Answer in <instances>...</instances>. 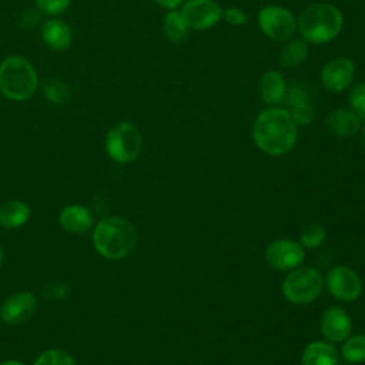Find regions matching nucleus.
Instances as JSON below:
<instances>
[{
    "label": "nucleus",
    "instance_id": "obj_30",
    "mask_svg": "<svg viewBox=\"0 0 365 365\" xmlns=\"http://www.w3.org/2000/svg\"><path fill=\"white\" fill-rule=\"evenodd\" d=\"M68 292V288L64 282H60V281H54V282H48L46 287H44V297L50 298V299H61L63 297H66Z\"/></svg>",
    "mask_w": 365,
    "mask_h": 365
},
{
    "label": "nucleus",
    "instance_id": "obj_22",
    "mask_svg": "<svg viewBox=\"0 0 365 365\" xmlns=\"http://www.w3.org/2000/svg\"><path fill=\"white\" fill-rule=\"evenodd\" d=\"M308 56V46L302 40H294L289 41L281 53V63L285 67H295L305 61Z\"/></svg>",
    "mask_w": 365,
    "mask_h": 365
},
{
    "label": "nucleus",
    "instance_id": "obj_29",
    "mask_svg": "<svg viewBox=\"0 0 365 365\" xmlns=\"http://www.w3.org/2000/svg\"><path fill=\"white\" fill-rule=\"evenodd\" d=\"M70 1L71 0H36L37 7L48 16H57L63 13L68 7Z\"/></svg>",
    "mask_w": 365,
    "mask_h": 365
},
{
    "label": "nucleus",
    "instance_id": "obj_36",
    "mask_svg": "<svg viewBox=\"0 0 365 365\" xmlns=\"http://www.w3.org/2000/svg\"><path fill=\"white\" fill-rule=\"evenodd\" d=\"M3 257H4V254H3V250L0 248V265H1V262H3Z\"/></svg>",
    "mask_w": 365,
    "mask_h": 365
},
{
    "label": "nucleus",
    "instance_id": "obj_3",
    "mask_svg": "<svg viewBox=\"0 0 365 365\" xmlns=\"http://www.w3.org/2000/svg\"><path fill=\"white\" fill-rule=\"evenodd\" d=\"M37 86V73L27 58L9 56L0 63V93L4 97L14 101L29 100Z\"/></svg>",
    "mask_w": 365,
    "mask_h": 365
},
{
    "label": "nucleus",
    "instance_id": "obj_4",
    "mask_svg": "<svg viewBox=\"0 0 365 365\" xmlns=\"http://www.w3.org/2000/svg\"><path fill=\"white\" fill-rule=\"evenodd\" d=\"M298 30L302 37L314 44H322L335 38L342 29L341 11L328 3L307 7L298 19Z\"/></svg>",
    "mask_w": 365,
    "mask_h": 365
},
{
    "label": "nucleus",
    "instance_id": "obj_32",
    "mask_svg": "<svg viewBox=\"0 0 365 365\" xmlns=\"http://www.w3.org/2000/svg\"><path fill=\"white\" fill-rule=\"evenodd\" d=\"M38 23H40V14L36 10H27L26 13H23L21 20H20V26L24 30H31Z\"/></svg>",
    "mask_w": 365,
    "mask_h": 365
},
{
    "label": "nucleus",
    "instance_id": "obj_10",
    "mask_svg": "<svg viewBox=\"0 0 365 365\" xmlns=\"http://www.w3.org/2000/svg\"><path fill=\"white\" fill-rule=\"evenodd\" d=\"M265 259L275 269H291L302 262L304 250L295 241L278 240L267 247Z\"/></svg>",
    "mask_w": 365,
    "mask_h": 365
},
{
    "label": "nucleus",
    "instance_id": "obj_2",
    "mask_svg": "<svg viewBox=\"0 0 365 365\" xmlns=\"http://www.w3.org/2000/svg\"><path fill=\"white\" fill-rule=\"evenodd\" d=\"M137 232L130 221L121 217H106L94 228L96 251L107 259H121L135 247Z\"/></svg>",
    "mask_w": 365,
    "mask_h": 365
},
{
    "label": "nucleus",
    "instance_id": "obj_17",
    "mask_svg": "<svg viewBox=\"0 0 365 365\" xmlns=\"http://www.w3.org/2000/svg\"><path fill=\"white\" fill-rule=\"evenodd\" d=\"M336 349L324 341H315L307 345L302 352V365H336Z\"/></svg>",
    "mask_w": 365,
    "mask_h": 365
},
{
    "label": "nucleus",
    "instance_id": "obj_5",
    "mask_svg": "<svg viewBox=\"0 0 365 365\" xmlns=\"http://www.w3.org/2000/svg\"><path fill=\"white\" fill-rule=\"evenodd\" d=\"M143 148V137L131 123H118L110 128L106 137V150L117 163L134 161Z\"/></svg>",
    "mask_w": 365,
    "mask_h": 365
},
{
    "label": "nucleus",
    "instance_id": "obj_13",
    "mask_svg": "<svg viewBox=\"0 0 365 365\" xmlns=\"http://www.w3.org/2000/svg\"><path fill=\"white\" fill-rule=\"evenodd\" d=\"M351 318L345 309L339 307L328 308L321 318V331L324 336L332 342H341L351 334Z\"/></svg>",
    "mask_w": 365,
    "mask_h": 365
},
{
    "label": "nucleus",
    "instance_id": "obj_15",
    "mask_svg": "<svg viewBox=\"0 0 365 365\" xmlns=\"http://www.w3.org/2000/svg\"><path fill=\"white\" fill-rule=\"evenodd\" d=\"M60 224L63 228L73 234L87 232L93 225V214L83 205H67L60 212Z\"/></svg>",
    "mask_w": 365,
    "mask_h": 365
},
{
    "label": "nucleus",
    "instance_id": "obj_31",
    "mask_svg": "<svg viewBox=\"0 0 365 365\" xmlns=\"http://www.w3.org/2000/svg\"><path fill=\"white\" fill-rule=\"evenodd\" d=\"M222 17H224V20L228 24H232V26H241L247 20L245 13L241 9H238V7H228V9H225L222 11Z\"/></svg>",
    "mask_w": 365,
    "mask_h": 365
},
{
    "label": "nucleus",
    "instance_id": "obj_11",
    "mask_svg": "<svg viewBox=\"0 0 365 365\" xmlns=\"http://www.w3.org/2000/svg\"><path fill=\"white\" fill-rule=\"evenodd\" d=\"M37 309V299L31 292L23 291L9 297L0 308V317L4 322L17 325L29 318Z\"/></svg>",
    "mask_w": 365,
    "mask_h": 365
},
{
    "label": "nucleus",
    "instance_id": "obj_28",
    "mask_svg": "<svg viewBox=\"0 0 365 365\" xmlns=\"http://www.w3.org/2000/svg\"><path fill=\"white\" fill-rule=\"evenodd\" d=\"M284 100L288 107H292L299 103H307L309 98H308V91L305 90L304 86L292 84V86H289V88H287Z\"/></svg>",
    "mask_w": 365,
    "mask_h": 365
},
{
    "label": "nucleus",
    "instance_id": "obj_25",
    "mask_svg": "<svg viewBox=\"0 0 365 365\" xmlns=\"http://www.w3.org/2000/svg\"><path fill=\"white\" fill-rule=\"evenodd\" d=\"M325 237H327V232H325L324 227L317 224V222H312V224L307 225L302 230L301 244L304 247H308V248H315V247H319L324 242Z\"/></svg>",
    "mask_w": 365,
    "mask_h": 365
},
{
    "label": "nucleus",
    "instance_id": "obj_9",
    "mask_svg": "<svg viewBox=\"0 0 365 365\" xmlns=\"http://www.w3.org/2000/svg\"><path fill=\"white\" fill-rule=\"evenodd\" d=\"M328 291L344 301H354L359 297L362 282L355 271L348 267L339 265L332 268L327 275Z\"/></svg>",
    "mask_w": 365,
    "mask_h": 365
},
{
    "label": "nucleus",
    "instance_id": "obj_6",
    "mask_svg": "<svg viewBox=\"0 0 365 365\" xmlns=\"http://www.w3.org/2000/svg\"><path fill=\"white\" fill-rule=\"evenodd\" d=\"M322 275L309 267L291 271L284 279L282 289L285 298L292 304H308L314 301L322 291Z\"/></svg>",
    "mask_w": 365,
    "mask_h": 365
},
{
    "label": "nucleus",
    "instance_id": "obj_20",
    "mask_svg": "<svg viewBox=\"0 0 365 365\" xmlns=\"http://www.w3.org/2000/svg\"><path fill=\"white\" fill-rule=\"evenodd\" d=\"M187 30H188V26L181 11L171 10L165 14L163 20V33L170 41L173 43L181 41L187 36Z\"/></svg>",
    "mask_w": 365,
    "mask_h": 365
},
{
    "label": "nucleus",
    "instance_id": "obj_26",
    "mask_svg": "<svg viewBox=\"0 0 365 365\" xmlns=\"http://www.w3.org/2000/svg\"><path fill=\"white\" fill-rule=\"evenodd\" d=\"M291 108V117L292 120L295 121V124H299V125H308L311 124V121L314 120V110L311 107V104L307 101V103H299V104H295Z\"/></svg>",
    "mask_w": 365,
    "mask_h": 365
},
{
    "label": "nucleus",
    "instance_id": "obj_33",
    "mask_svg": "<svg viewBox=\"0 0 365 365\" xmlns=\"http://www.w3.org/2000/svg\"><path fill=\"white\" fill-rule=\"evenodd\" d=\"M157 4H160L161 7H165V9H174L177 7L178 4L182 3V0H154Z\"/></svg>",
    "mask_w": 365,
    "mask_h": 365
},
{
    "label": "nucleus",
    "instance_id": "obj_7",
    "mask_svg": "<svg viewBox=\"0 0 365 365\" xmlns=\"http://www.w3.org/2000/svg\"><path fill=\"white\" fill-rule=\"evenodd\" d=\"M258 23L265 36L274 40H288L297 30V21L291 11L279 6L264 7L258 14Z\"/></svg>",
    "mask_w": 365,
    "mask_h": 365
},
{
    "label": "nucleus",
    "instance_id": "obj_23",
    "mask_svg": "<svg viewBox=\"0 0 365 365\" xmlns=\"http://www.w3.org/2000/svg\"><path fill=\"white\" fill-rule=\"evenodd\" d=\"M342 355L349 362L365 361V335H355L346 339L342 346Z\"/></svg>",
    "mask_w": 365,
    "mask_h": 365
},
{
    "label": "nucleus",
    "instance_id": "obj_21",
    "mask_svg": "<svg viewBox=\"0 0 365 365\" xmlns=\"http://www.w3.org/2000/svg\"><path fill=\"white\" fill-rule=\"evenodd\" d=\"M43 96L51 103L57 106H63L70 100V88L66 83H63L58 78H47L41 84Z\"/></svg>",
    "mask_w": 365,
    "mask_h": 365
},
{
    "label": "nucleus",
    "instance_id": "obj_8",
    "mask_svg": "<svg viewBox=\"0 0 365 365\" xmlns=\"http://www.w3.org/2000/svg\"><path fill=\"white\" fill-rule=\"evenodd\" d=\"M181 14L188 29L205 30L218 23L222 17V10L212 0H190L184 4Z\"/></svg>",
    "mask_w": 365,
    "mask_h": 365
},
{
    "label": "nucleus",
    "instance_id": "obj_18",
    "mask_svg": "<svg viewBox=\"0 0 365 365\" xmlns=\"http://www.w3.org/2000/svg\"><path fill=\"white\" fill-rule=\"evenodd\" d=\"M30 218V208L26 202L10 200L0 207V225L13 230L23 227Z\"/></svg>",
    "mask_w": 365,
    "mask_h": 365
},
{
    "label": "nucleus",
    "instance_id": "obj_24",
    "mask_svg": "<svg viewBox=\"0 0 365 365\" xmlns=\"http://www.w3.org/2000/svg\"><path fill=\"white\" fill-rule=\"evenodd\" d=\"M34 365H76L73 356L63 349H47L41 352Z\"/></svg>",
    "mask_w": 365,
    "mask_h": 365
},
{
    "label": "nucleus",
    "instance_id": "obj_19",
    "mask_svg": "<svg viewBox=\"0 0 365 365\" xmlns=\"http://www.w3.org/2000/svg\"><path fill=\"white\" fill-rule=\"evenodd\" d=\"M287 86L284 77L277 71H267L259 81L261 98L268 104H278L284 100Z\"/></svg>",
    "mask_w": 365,
    "mask_h": 365
},
{
    "label": "nucleus",
    "instance_id": "obj_1",
    "mask_svg": "<svg viewBox=\"0 0 365 365\" xmlns=\"http://www.w3.org/2000/svg\"><path fill=\"white\" fill-rule=\"evenodd\" d=\"M252 138L261 151L269 155H281L294 147L297 124L287 110L267 108L254 121Z\"/></svg>",
    "mask_w": 365,
    "mask_h": 365
},
{
    "label": "nucleus",
    "instance_id": "obj_34",
    "mask_svg": "<svg viewBox=\"0 0 365 365\" xmlns=\"http://www.w3.org/2000/svg\"><path fill=\"white\" fill-rule=\"evenodd\" d=\"M0 365H24V364L19 361H6V362H1Z\"/></svg>",
    "mask_w": 365,
    "mask_h": 365
},
{
    "label": "nucleus",
    "instance_id": "obj_27",
    "mask_svg": "<svg viewBox=\"0 0 365 365\" xmlns=\"http://www.w3.org/2000/svg\"><path fill=\"white\" fill-rule=\"evenodd\" d=\"M349 103L354 108V113L358 114L359 118H365V81L354 87L349 96Z\"/></svg>",
    "mask_w": 365,
    "mask_h": 365
},
{
    "label": "nucleus",
    "instance_id": "obj_14",
    "mask_svg": "<svg viewBox=\"0 0 365 365\" xmlns=\"http://www.w3.org/2000/svg\"><path fill=\"white\" fill-rule=\"evenodd\" d=\"M41 40L47 47L61 51L70 47L73 33L70 26L63 20L50 19L41 26Z\"/></svg>",
    "mask_w": 365,
    "mask_h": 365
},
{
    "label": "nucleus",
    "instance_id": "obj_12",
    "mask_svg": "<svg viewBox=\"0 0 365 365\" xmlns=\"http://www.w3.org/2000/svg\"><path fill=\"white\" fill-rule=\"evenodd\" d=\"M354 73H355L354 63L346 57H339L325 64L321 73V78L324 86L328 90L334 93H339V91H344L351 84L354 78Z\"/></svg>",
    "mask_w": 365,
    "mask_h": 365
},
{
    "label": "nucleus",
    "instance_id": "obj_16",
    "mask_svg": "<svg viewBox=\"0 0 365 365\" xmlns=\"http://www.w3.org/2000/svg\"><path fill=\"white\" fill-rule=\"evenodd\" d=\"M328 130L338 137H352L358 133L361 118L354 111L335 110L327 117Z\"/></svg>",
    "mask_w": 365,
    "mask_h": 365
},
{
    "label": "nucleus",
    "instance_id": "obj_35",
    "mask_svg": "<svg viewBox=\"0 0 365 365\" xmlns=\"http://www.w3.org/2000/svg\"><path fill=\"white\" fill-rule=\"evenodd\" d=\"M362 143H364V145H365V125H364V128H362Z\"/></svg>",
    "mask_w": 365,
    "mask_h": 365
}]
</instances>
